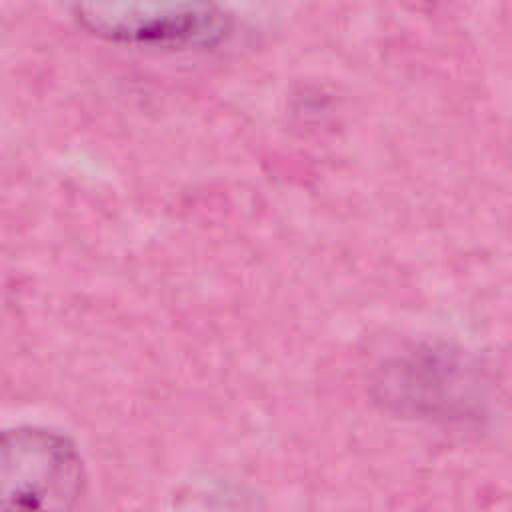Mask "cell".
I'll return each instance as SVG.
<instances>
[{"label": "cell", "mask_w": 512, "mask_h": 512, "mask_svg": "<svg viewBox=\"0 0 512 512\" xmlns=\"http://www.w3.org/2000/svg\"><path fill=\"white\" fill-rule=\"evenodd\" d=\"M72 6L86 30L120 44L190 46L222 28L216 0H72Z\"/></svg>", "instance_id": "2"}, {"label": "cell", "mask_w": 512, "mask_h": 512, "mask_svg": "<svg viewBox=\"0 0 512 512\" xmlns=\"http://www.w3.org/2000/svg\"><path fill=\"white\" fill-rule=\"evenodd\" d=\"M84 488L76 446L40 426L0 430V512H72Z\"/></svg>", "instance_id": "1"}]
</instances>
